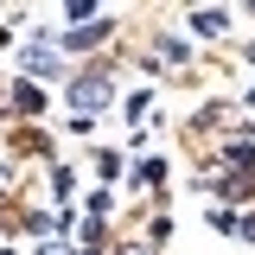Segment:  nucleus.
<instances>
[{
	"label": "nucleus",
	"mask_w": 255,
	"mask_h": 255,
	"mask_svg": "<svg viewBox=\"0 0 255 255\" xmlns=\"http://www.w3.org/2000/svg\"><path fill=\"white\" fill-rule=\"evenodd\" d=\"M236 236H249V243H255V217H243V223H236Z\"/></svg>",
	"instance_id": "obj_7"
},
{
	"label": "nucleus",
	"mask_w": 255,
	"mask_h": 255,
	"mask_svg": "<svg viewBox=\"0 0 255 255\" xmlns=\"http://www.w3.org/2000/svg\"><path fill=\"white\" fill-rule=\"evenodd\" d=\"M109 32H115V19H109V13H96L90 26H70V32H64V45H77V51H83V45H102Z\"/></svg>",
	"instance_id": "obj_2"
},
{
	"label": "nucleus",
	"mask_w": 255,
	"mask_h": 255,
	"mask_svg": "<svg viewBox=\"0 0 255 255\" xmlns=\"http://www.w3.org/2000/svg\"><path fill=\"white\" fill-rule=\"evenodd\" d=\"M13 102H19L26 115H38V109H45V90H38V83H19V90H13Z\"/></svg>",
	"instance_id": "obj_4"
},
{
	"label": "nucleus",
	"mask_w": 255,
	"mask_h": 255,
	"mask_svg": "<svg viewBox=\"0 0 255 255\" xmlns=\"http://www.w3.org/2000/svg\"><path fill=\"white\" fill-rule=\"evenodd\" d=\"M45 255H64V249H58V243H51V249H45Z\"/></svg>",
	"instance_id": "obj_8"
},
{
	"label": "nucleus",
	"mask_w": 255,
	"mask_h": 255,
	"mask_svg": "<svg viewBox=\"0 0 255 255\" xmlns=\"http://www.w3.org/2000/svg\"><path fill=\"white\" fill-rule=\"evenodd\" d=\"M140 185H166V166L159 159H140Z\"/></svg>",
	"instance_id": "obj_5"
},
{
	"label": "nucleus",
	"mask_w": 255,
	"mask_h": 255,
	"mask_svg": "<svg viewBox=\"0 0 255 255\" xmlns=\"http://www.w3.org/2000/svg\"><path fill=\"white\" fill-rule=\"evenodd\" d=\"M122 255H147V249H122Z\"/></svg>",
	"instance_id": "obj_9"
},
{
	"label": "nucleus",
	"mask_w": 255,
	"mask_h": 255,
	"mask_svg": "<svg viewBox=\"0 0 255 255\" xmlns=\"http://www.w3.org/2000/svg\"><path fill=\"white\" fill-rule=\"evenodd\" d=\"M249 58H255V45H249Z\"/></svg>",
	"instance_id": "obj_10"
},
{
	"label": "nucleus",
	"mask_w": 255,
	"mask_h": 255,
	"mask_svg": "<svg viewBox=\"0 0 255 255\" xmlns=\"http://www.w3.org/2000/svg\"><path fill=\"white\" fill-rule=\"evenodd\" d=\"M109 96H115V83H109V77H83V83H70V115H83V122H90Z\"/></svg>",
	"instance_id": "obj_1"
},
{
	"label": "nucleus",
	"mask_w": 255,
	"mask_h": 255,
	"mask_svg": "<svg viewBox=\"0 0 255 255\" xmlns=\"http://www.w3.org/2000/svg\"><path fill=\"white\" fill-rule=\"evenodd\" d=\"M26 70H32V77H58V58H51L45 45H32V51H26Z\"/></svg>",
	"instance_id": "obj_3"
},
{
	"label": "nucleus",
	"mask_w": 255,
	"mask_h": 255,
	"mask_svg": "<svg viewBox=\"0 0 255 255\" xmlns=\"http://www.w3.org/2000/svg\"><path fill=\"white\" fill-rule=\"evenodd\" d=\"M191 26H198V32H230V19H223V13H198Z\"/></svg>",
	"instance_id": "obj_6"
}]
</instances>
